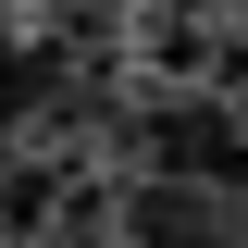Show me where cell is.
<instances>
[{
  "instance_id": "obj_1",
  "label": "cell",
  "mask_w": 248,
  "mask_h": 248,
  "mask_svg": "<svg viewBox=\"0 0 248 248\" xmlns=\"http://www.w3.org/2000/svg\"><path fill=\"white\" fill-rule=\"evenodd\" d=\"M112 248H236V199L199 174H137L112 199Z\"/></svg>"
},
{
  "instance_id": "obj_2",
  "label": "cell",
  "mask_w": 248,
  "mask_h": 248,
  "mask_svg": "<svg viewBox=\"0 0 248 248\" xmlns=\"http://www.w3.org/2000/svg\"><path fill=\"white\" fill-rule=\"evenodd\" d=\"M137 50H149V75H174V87H186V75H211V13H186V0H174V13H149Z\"/></svg>"
},
{
  "instance_id": "obj_3",
  "label": "cell",
  "mask_w": 248,
  "mask_h": 248,
  "mask_svg": "<svg viewBox=\"0 0 248 248\" xmlns=\"http://www.w3.org/2000/svg\"><path fill=\"white\" fill-rule=\"evenodd\" d=\"M236 248H248V211H236Z\"/></svg>"
}]
</instances>
